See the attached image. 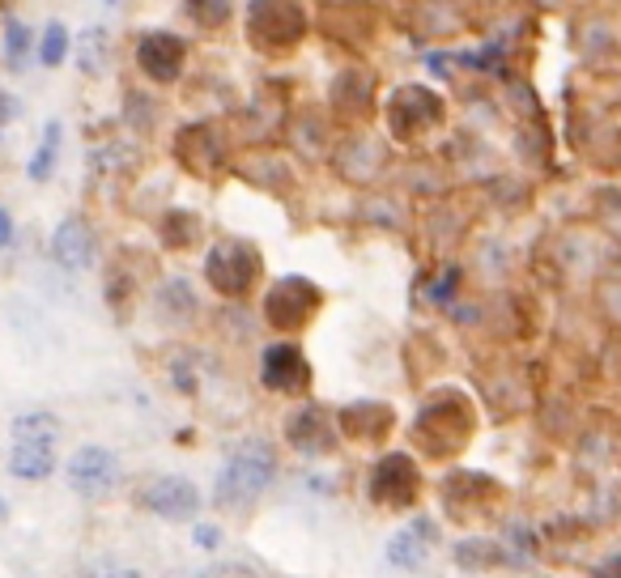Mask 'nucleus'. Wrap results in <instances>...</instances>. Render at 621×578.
I'll return each mask as SVG.
<instances>
[{
  "label": "nucleus",
  "mask_w": 621,
  "mask_h": 578,
  "mask_svg": "<svg viewBox=\"0 0 621 578\" xmlns=\"http://www.w3.org/2000/svg\"><path fill=\"white\" fill-rule=\"evenodd\" d=\"M273 477H277V455H273V447H264V443H243V447H234V455L226 459L213 498H218L222 507H230V511H243L247 502H256L264 489L273 485Z\"/></svg>",
  "instance_id": "obj_1"
},
{
  "label": "nucleus",
  "mask_w": 621,
  "mask_h": 578,
  "mask_svg": "<svg viewBox=\"0 0 621 578\" xmlns=\"http://www.w3.org/2000/svg\"><path fill=\"white\" fill-rule=\"evenodd\" d=\"M56 434H60V421L52 413H31L13 421V455H9L13 477L43 481L56 468Z\"/></svg>",
  "instance_id": "obj_2"
},
{
  "label": "nucleus",
  "mask_w": 621,
  "mask_h": 578,
  "mask_svg": "<svg viewBox=\"0 0 621 578\" xmlns=\"http://www.w3.org/2000/svg\"><path fill=\"white\" fill-rule=\"evenodd\" d=\"M302 34H307V18L298 0H252L247 4V43H256L268 56L290 52Z\"/></svg>",
  "instance_id": "obj_3"
},
{
  "label": "nucleus",
  "mask_w": 621,
  "mask_h": 578,
  "mask_svg": "<svg viewBox=\"0 0 621 578\" xmlns=\"http://www.w3.org/2000/svg\"><path fill=\"white\" fill-rule=\"evenodd\" d=\"M204 277L218 293L243 298L260 277V252L252 243H243V238H222L204 259Z\"/></svg>",
  "instance_id": "obj_4"
},
{
  "label": "nucleus",
  "mask_w": 621,
  "mask_h": 578,
  "mask_svg": "<svg viewBox=\"0 0 621 578\" xmlns=\"http://www.w3.org/2000/svg\"><path fill=\"white\" fill-rule=\"evenodd\" d=\"M473 430L468 418V404L459 396H443V400H430L418 418V438H425L430 455H447L452 447H459Z\"/></svg>",
  "instance_id": "obj_5"
},
{
  "label": "nucleus",
  "mask_w": 621,
  "mask_h": 578,
  "mask_svg": "<svg viewBox=\"0 0 621 578\" xmlns=\"http://www.w3.org/2000/svg\"><path fill=\"white\" fill-rule=\"evenodd\" d=\"M443 120V98L422 86H400L396 95H388V129L400 141H413L425 129H434Z\"/></svg>",
  "instance_id": "obj_6"
},
{
  "label": "nucleus",
  "mask_w": 621,
  "mask_h": 578,
  "mask_svg": "<svg viewBox=\"0 0 621 578\" xmlns=\"http://www.w3.org/2000/svg\"><path fill=\"white\" fill-rule=\"evenodd\" d=\"M320 311V289L302 277H286L268 289V302H264V315L277 332H298L302 323Z\"/></svg>",
  "instance_id": "obj_7"
},
{
  "label": "nucleus",
  "mask_w": 621,
  "mask_h": 578,
  "mask_svg": "<svg viewBox=\"0 0 621 578\" xmlns=\"http://www.w3.org/2000/svg\"><path fill=\"white\" fill-rule=\"evenodd\" d=\"M418 489H422V477H418V464L409 455H388L375 464L370 473V498L388 511H404L418 502Z\"/></svg>",
  "instance_id": "obj_8"
},
{
  "label": "nucleus",
  "mask_w": 621,
  "mask_h": 578,
  "mask_svg": "<svg viewBox=\"0 0 621 578\" xmlns=\"http://www.w3.org/2000/svg\"><path fill=\"white\" fill-rule=\"evenodd\" d=\"M120 481V464L107 447H81L68 459V485L81 498H107Z\"/></svg>",
  "instance_id": "obj_9"
},
{
  "label": "nucleus",
  "mask_w": 621,
  "mask_h": 578,
  "mask_svg": "<svg viewBox=\"0 0 621 578\" xmlns=\"http://www.w3.org/2000/svg\"><path fill=\"white\" fill-rule=\"evenodd\" d=\"M141 502L154 514L170 519V523H184V519H192L200 511L197 485L184 481V477H158V481H149L141 489Z\"/></svg>",
  "instance_id": "obj_10"
},
{
  "label": "nucleus",
  "mask_w": 621,
  "mask_h": 578,
  "mask_svg": "<svg viewBox=\"0 0 621 578\" xmlns=\"http://www.w3.org/2000/svg\"><path fill=\"white\" fill-rule=\"evenodd\" d=\"M260 379L268 391H281V396H298L302 387L311 384V366H307V357L298 345H273L260 362Z\"/></svg>",
  "instance_id": "obj_11"
},
{
  "label": "nucleus",
  "mask_w": 621,
  "mask_h": 578,
  "mask_svg": "<svg viewBox=\"0 0 621 578\" xmlns=\"http://www.w3.org/2000/svg\"><path fill=\"white\" fill-rule=\"evenodd\" d=\"M184 56H188L184 38L166 31L145 34L141 47H136V65H141L145 77H154V81H175V77L184 73Z\"/></svg>",
  "instance_id": "obj_12"
},
{
  "label": "nucleus",
  "mask_w": 621,
  "mask_h": 578,
  "mask_svg": "<svg viewBox=\"0 0 621 578\" xmlns=\"http://www.w3.org/2000/svg\"><path fill=\"white\" fill-rule=\"evenodd\" d=\"M52 256H56V264L68 268V273L90 268V259H95V234H90V225L81 222V218L60 222L56 238H52Z\"/></svg>",
  "instance_id": "obj_13"
},
{
  "label": "nucleus",
  "mask_w": 621,
  "mask_h": 578,
  "mask_svg": "<svg viewBox=\"0 0 621 578\" xmlns=\"http://www.w3.org/2000/svg\"><path fill=\"white\" fill-rule=\"evenodd\" d=\"M434 523L430 519H413L409 527H400L392 536V545H388V562L400 566V570H418L425 557H430V548H434Z\"/></svg>",
  "instance_id": "obj_14"
},
{
  "label": "nucleus",
  "mask_w": 621,
  "mask_h": 578,
  "mask_svg": "<svg viewBox=\"0 0 621 578\" xmlns=\"http://www.w3.org/2000/svg\"><path fill=\"white\" fill-rule=\"evenodd\" d=\"M341 425L350 438L358 443H379L388 430H392V409L388 404H375V400H362V404H350L341 413Z\"/></svg>",
  "instance_id": "obj_15"
},
{
  "label": "nucleus",
  "mask_w": 621,
  "mask_h": 578,
  "mask_svg": "<svg viewBox=\"0 0 621 578\" xmlns=\"http://www.w3.org/2000/svg\"><path fill=\"white\" fill-rule=\"evenodd\" d=\"M290 438H295V447L302 451H332V430H328V418L320 409H307V413L290 425Z\"/></svg>",
  "instance_id": "obj_16"
},
{
  "label": "nucleus",
  "mask_w": 621,
  "mask_h": 578,
  "mask_svg": "<svg viewBox=\"0 0 621 578\" xmlns=\"http://www.w3.org/2000/svg\"><path fill=\"white\" fill-rule=\"evenodd\" d=\"M56 149H60V124H47V136H43L38 154L31 158V179H34V184H43V179L52 175V166H56Z\"/></svg>",
  "instance_id": "obj_17"
},
{
  "label": "nucleus",
  "mask_w": 621,
  "mask_h": 578,
  "mask_svg": "<svg viewBox=\"0 0 621 578\" xmlns=\"http://www.w3.org/2000/svg\"><path fill=\"white\" fill-rule=\"evenodd\" d=\"M188 4V13H192V22H200L204 31H213V26H226L230 18V0H184Z\"/></svg>",
  "instance_id": "obj_18"
},
{
  "label": "nucleus",
  "mask_w": 621,
  "mask_h": 578,
  "mask_svg": "<svg viewBox=\"0 0 621 578\" xmlns=\"http://www.w3.org/2000/svg\"><path fill=\"white\" fill-rule=\"evenodd\" d=\"M4 52H9V65H13V68L26 65V52H31V31H26V26H18V22H9Z\"/></svg>",
  "instance_id": "obj_19"
},
{
  "label": "nucleus",
  "mask_w": 621,
  "mask_h": 578,
  "mask_svg": "<svg viewBox=\"0 0 621 578\" xmlns=\"http://www.w3.org/2000/svg\"><path fill=\"white\" fill-rule=\"evenodd\" d=\"M68 52V31L56 22V26H47V34H43V65H60Z\"/></svg>",
  "instance_id": "obj_20"
},
{
  "label": "nucleus",
  "mask_w": 621,
  "mask_h": 578,
  "mask_svg": "<svg viewBox=\"0 0 621 578\" xmlns=\"http://www.w3.org/2000/svg\"><path fill=\"white\" fill-rule=\"evenodd\" d=\"M197 545L200 548H218L222 545V527H197Z\"/></svg>",
  "instance_id": "obj_21"
},
{
  "label": "nucleus",
  "mask_w": 621,
  "mask_h": 578,
  "mask_svg": "<svg viewBox=\"0 0 621 578\" xmlns=\"http://www.w3.org/2000/svg\"><path fill=\"white\" fill-rule=\"evenodd\" d=\"M9 238H13V218L0 209V247H9Z\"/></svg>",
  "instance_id": "obj_22"
},
{
  "label": "nucleus",
  "mask_w": 621,
  "mask_h": 578,
  "mask_svg": "<svg viewBox=\"0 0 621 578\" xmlns=\"http://www.w3.org/2000/svg\"><path fill=\"white\" fill-rule=\"evenodd\" d=\"M600 570H621V557H613V562H605Z\"/></svg>",
  "instance_id": "obj_23"
},
{
  "label": "nucleus",
  "mask_w": 621,
  "mask_h": 578,
  "mask_svg": "<svg viewBox=\"0 0 621 578\" xmlns=\"http://www.w3.org/2000/svg\"><path fill=\"white\" fill-rule=\"evenodd\" d=\"M4 514H9V511H4V502H0V519H4Z\"/></svg>",
  "instance_id": "obj_24"
},
{
  "label": "nucleus",
  "mask_w": 621,
  "mask_h": 578,
  "mask_svg": "<svg viewBox=\"0 0 621 578\" xmlns=\"http://www.w3.org/2000/svg\"><path fill=\"white\" fill-rule=\"evenodd\" d=\"M0 111H4V102H0Z\"/></svg>",
  "instance_id": "obj_25"
}]
</instances>
